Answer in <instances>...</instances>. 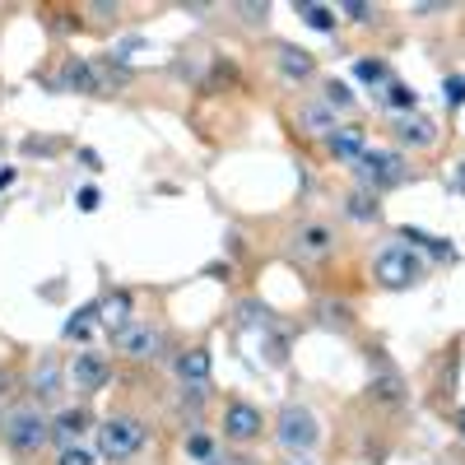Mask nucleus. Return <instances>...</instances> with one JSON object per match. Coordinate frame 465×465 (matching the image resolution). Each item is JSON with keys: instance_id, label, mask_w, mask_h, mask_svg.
I'll list each match as a JSON object with an SVG mask.
<instances>
[{"instance_id": "nucleus-15", "label": "nucleus", "mask_w": 465, "mask_h": 465, "mask_svg": "<svg viewBox=\"0 0 465 465\" xmlns=\"http://www.w3.org/2000/svg\"><path fill=\"white\" fill-rule=\"evenodd\" d=\"M61 391V368H56V359H43L33 368V396H43V401H52Z\"/></svg>"}, {"instance_id": "nucleus-2", "label": "nucleus", "mask_w": 465, "mask_h": 465, "mask_svg": "<svg viewBox=\"0 0 465 465\" xmlns=\"http://www.w3.org/2000/svg\"><path fill=\"white\" fill-rule=\"evenodd\" d=\"M372 280L381 289H410V284L423 280V261L410 247H381L372 256Z\"/></svg>"}, {"instance_id": "nucleus-18", "label": "nucleus", "mask_w": 465, "mask_h": 465, "mask_svg": "<svg viewBox=\"0 0 465 465\" xmlns=\"http://www.w3.org/2000/svg\"><path fill=\"white\" fill-rule=\"evenodd\" d=\"M298 15H302V24H312L317 33H331V28H335V10H331V5H317V0H312V5L302 0Z\"/></svg>"}, {"instance_id": "nucleus-29", "label": "nucleus", "mask_w": 465, "mask_h": 465, "mask_svg": "<svg viewBox=\"0 0 465 465\" xmlns=\"http://www.w3.org/2000/svg\"><path fill=\"white\" fill-rule=\"evenodd\" d=\"M232 15H242V19H252V24H261V19L270 15V5H232Z\"/></svg>"}, {"instance_id": "nucleus-11", "label": "nucleus", "mask_w": 465, "mask_h": 465, "mask_svg": "<svg viewBox=\"0 0 465 465\" xmlns=\"http://www.w3.org/2000/svg\"><path fill=\"white\" fill-rule=\"evenodd\" d=\"M70 377L80 381V391H103V386H107V377H112V368H107L98 354H89V349H84V354H74V363H70Z\"/></svg>"}, {"instance_id": "nucleus-17", "label": "nucleus", "mask_w": 465, "mask_h": 465, "mask_svg": "<svg viewBox=\"0 0 465 465\" xmlns=\"http://www.w3.org/2000/svg\"><path fill=\"white\" fill-rule=\"evenodd\" d=\"M344 210H349V219H354V223H372L381 210H377V201L368 196V191H354V196H349L344 201Z\"/></svg>"}, {"instance_id": "nucleus-26", "label": "nucleus", "mask_w": 465, "mask_h": 465, "mask_svg": "<svg viewBox=\"0 0 465 465\" xmlns=\"http://www.w3.org/2000/svg\"><path fill=\"white\" fill-rule=\"evenodd\" d=\"M442 94H447L451 107H460V103H465V74H451V80L442 84Z\"/></svg>"}, {"instance_id": "nucleus-1", "label": "nucleus", "mask_w": 465, "mask_h": 465, "mask_svg": "<svg viewBox=\"0 0 465 465\" xmlns=\"http://www.w3.org/2000/svg\"><path fill=\"white\" fill-rule=\"evenodd\" d=\"M275 442L284 451H298V456H312V447L322 442V423L307 405H284L280 419H275Z\"/></svg>"}, {"instance_id": "nucleus-5", "label": "nucleus", "mask_w": 465, "mask_h": 465, "mask_svg": "<svg viewBox=\"0 0 465 465\" xmlns=\"http://www.w3.org/2000/svg\"><path fill=\"white\" fill-rule=\"evenodd\" d=\"M52 438V429H47V419L37 414V410H10V419H5V442L15 447V451H37Z\"/></svg>"}, {"instance_id": "nucleus-9", "label": "nucleus", "mask_w": 465, "mask_h": 465, "mask_svg": "<svg viewBox=\"0 0 465 465\" xmlns=\"http://www.w3.org/2000/svg\"><path fill=\"white\" fill-rule=\"evenodd\" d=\"M391 131H396L401 144H419V149H433V144H438V126H433L423 112H405V116H396Z\"/></svg>"}, {"instance_id": "nucleus-4", "label": "nucleus", "mask_w": 465, "mask_h": 465, "mask_svg": "<svg viewBox=\"0 0 465 465\" xmlns=\"http://www.w3.org/2000/svg\"><path fill=\"white\" fill-rule=\"evenodd\" d=\"M359 177L377 191H391V186H401V182H410V168H405V159L396 149H368L363 159H359Z\"/></svg>"}, {"instance_id": "nucleus-16", "label": "nucleus", "mask_w": 465, "mask_h": 465, "mask_svg": "<svg viewBox=\"0 0 465 465\" xmlns=\"http://www.w3.org/2000/svg\"><path fill=\"white\" fill-rule=\"evenodd\" d=\"M280 70L289 74V80H307L317 65H312V56L307 52H298V47H280Z\"/></svg>"}, {"instance_id": "nucleus-21", "label": "nucleus", "mask_w": 465, "mask_h": 465, "mask_svg": "<svg viewBox=\"0 0 465 465\" xmlns=\"http://www.w3.org/2000/svg\"><path fill=\"white\" fill-rule=\"evenodd\" d=\"M65 84H70V89H98V74H94L84 61H70V65H65Z\"/></svg>"}, {"instance_id": "nucleus-19", "label": "nucleus", "mask_w": 465, "mask_h": 465, "mask_svg": "<svg viewBox=\"0 0 465 465\" xmlns=\"http://www.w3.org/2000/svg\"><path fill=\"white\" fill-rule=\"evenodd\" d=\"M94 326H98V307H84V312H74L65 322V340H89Z\"/></svg>"}, {"instance_id": "nucleus-25", "label": "nucleus", "mask_w": 465, "mask_h": 465, "mask_svg": "<svg viewBox=\"0 0 465 465\" xmlns=\"http://www.w3.org/2000/svg\"><path fill=\"white\" fill-rule=\"evenodd\" d=\"M94 460H98V456H94L89 447H65V451H61V465H94Z\"/></svg>"}, {"instance_id": "nucleus-7", "label": "nucleus", "mask_w": 465, "mask_h": 465, "mask_svg": "<svg viewBox=\"0 0 465 465\" xmlns=\"http://www.w3.org/2000/svg\"><path fill=\"white\" fill-rule=\"evenodd\" d=\"M116 349H122L126 359H140V363H149V359H159V349H163V331L159 326H122L116 331Z\"/></svg>"}, {"instance_id": "nucleus-22", "label": "nucleus", "mask_w": 465, "mask_h": 465, "mask_svg": "<svg viewBox=\"0 0 465 465\" xmlns=\"http://www.w3.org/2000/svg\"><path fill=\"white\" fill-rule=\"evenodd\" d=\"M401 232H405V238H410V242H419V247H429L433 256H442V261L451 256V247H447V238H433V232H419V228H401Z\"/></svg>"}, {"instance_id": "nucleus-3", "label": "nucleus", "mask_w": 465, "mask_h": 465, "mask_svg": "<svg viewBox=\"0 0 465 465\" xmlns=\"http://www.w3.org/2000/svg\"><path fill=\"white\" fill-rule=\"evenodd\" d=\"M140 447H144V423L131 419V414H116V419H107L98 429V451L107 460H131Z\"/></svg>"}, {"instance_id": "nucleus-6", "label": "nucleus", "mask_w": 465, "mask_h": 465, "mask_svg": "<svg viewBox=\"0 0 465 465\" xmlns=\"http://www.w3.org/2000/svg\"><path fill=\"white\" fill-rule=\"evenodd\" d=\"M289 252L298 261H326L335 252V228L331 223H298L289 232Z\"/></svg>"}, {"instance_id": "nucleus-33", "label": "nucleus", "mask_w": 465, "mask_h": 465, "mask_svg": "<svg viewBox=\"0 0 465 465\" xmlns=\"http://www.w3.org/2000/svg\"><path fill=\"white\" fill-rule=\"evenodd\" d=\"M284 465H317L312 456H293V460H284Z\"/></svg>"}, {"instance_id": "nucleus-28", "label": "nucleus", "mask_w": 465, "mask_h": 465, "mask_svg": "<svg viewBox=\"0 0 465 465\" xmlns=\"http://www.w3.org/2000/svg\"><path fill=\"white\" fill-rule=\"evenodd\" d=\"M186 451L196 456V460H210V438H201V433H196V438H186Z\"/></svg>"}, {"instance_id": "nucleus-30", "label": "nucleus", "mask_w": 465, "mask_h": 465, "mask_svg": "<svg viewBox=\"0 0 465 465\" xmlns=\"http://www.w3.org/2000/svg\"><path fill=\"white\" fill-rule=\"evenodd\" d=\"M74 205H80V210H98V191H94V186H84L80 196H74Z\"/></svg>"}, {"instance_id": "nucleus-24", "label": "nucleus", "mask_w": 465, "mask_h": 465, "mask_svg": "<svg viewBox=\"0 0 465 465\" xmlns=\"http://www.w3.org/2000/svg\"><path fill=\"white\" fill-rule=\"evenodd\" d=\"M326 107H344V112H349V107H354V94H349L340 80H331V84H326Z\"/></svg>"}, {"instance_id": "nucleus-32", "label": "nucleus", "mask_w": 465, "mask_h": 465, "mask_svg": "<svg viewBox=\"0 0 465 465\" xmlns=\"http://www.w3.org/2000/svg\"><path fill=\"white\" fill-rule=\"evenodd\" d=\"M456 186H460V191H465V159H460V163H456Z\"/></svg>"}, {"instance_id": "nucleus-12", "label": "nucleus", "mask_w": 465, "mask_h": 465, "mask_svg": "<svg viewBox=\"0 0 465 465\" xmlns=\"http://www.w3.org/2000/svg\"><path fill=\"white\" fill-rule=\"evenodd\" d=\"M326 144H331V153L340 163H359L363 153H368V144H363V131H354V126H335L331 135H326Z\"/></svg>"}, {"instance_id": "nucleus-31", "label": "nucleus", "mask_w": 465, "mask_h": 465, "mask_svg": "<svg viewBox=\"0 0 465 465\" xmlns=\"http://www.w3.org/2000/svg\"><path fill=\"white\" fill-rule=\"evenodd\" d=\"M344 15H349V19H368L372 10H368V5H344Z\"/></svg>"}, {"instance_id": "nucleus-20", "label": "nucleus", "mask_w": 465, "mask_h": 465, "mask_svg": "<svg viewBox=\"0 0 465 465\" xmlns=\"http://www.w3.org/2000/svg\"><path fill=\"white\" fill-rule=\"evenodd\" d=\"M98 312H107V322H112L116 331H122V326H131V322H126V312H131V298H126V293H112V298L98 307Z\"/></svg>"}, {"instance_id": "nucleus-14", "label": "nucleus", "mask_w": 465, "mask_h": 465, "mask_svg": "<svg viewBox=\"0 0 465 465\" xmlns=\"http://www.w3.org/2000/svg\"><path fill=\"white\" fill-rule=\"evenodd\" d=\"M377 98H381L386 107H391L396 116H405V112H414V107H419V94H414L410 84H401V80H386V89H381Z\"/></svg>"}, {"instance_id": "nucleus-8", "label": "nucleus", "mask_w": 465, "mask_h": 465, "mask_svg": "<svg viewBox=\"0 0 465 465\" xmlns=\"http://www.w3.org/2000/svg\"><path fill=\"white\" fill-rule=\"evenodd\" d=\"M261 429H265V419H261L256 405L232 401V405L223 410V433H228L232 442H252V438H261Z\"/></svg>"}, {"instance_id": "nucleus-23", "label": "nucleus", "mask_w": 465, "mask_h": 465, "mask_svg": "<svg viewBox=\"0 0 465 465\" xmlns=\"http://www.w3.org/2000/svg\"><path fill=\"white\" fill-rule=\"evenodd\" d=\"M84 423H89V414H84V410H70V414H61V419L52 423V433H56V438H74V433L84 429Z\"/></svg>"}, {"instance_id": "nucleus-10", "label": "nucleus", "mask_w": 465, "mask_h": 465, "mask_svg": "<svg viewBox=\"0 0 465 465\" xmlns=\"http://www.w3.org/2000/svg\"><path fill=\"white\" fill-rule=\"evenodd\" d=\"M177 377L201 396L210 386V349H186V354H177Z\"/></svg>"}, {"instance_id": "nucleus-27", "label": "nucleus", "mask_w": 465, "mask_h": 465, "mask_svg": "<svg viewBox=\"0 0 465 465\" xmlns=\"http://www.w3.org/2000/svg\"><path fill=\"white\" fill-rule=\"evenodd\" d=\"M359 74H363V80H372V84H386V80H391V70L377 65V61H363V65H359Z\"/></svg>"}, {"instance_id": "nucleus-13", "label": "nucleus", "mask_w": 465, "mask_h": 465, "mask_svg": "<svg viewBox=\"0 0 465 465\" xmlns=\"http://www.w3.org/2000/svg\"><path fill=\"white\" fill-rule=\"evenodd\" d=\"M298 122H302V131H307V135H331V131H335V116H331V107H326V103H302Z\"/></svg>"}, {"instance_id": "nucleus-34", "label": "nucleus", "mask_w": 465, "mask_h": 465, "mask_svg": "<svg viewBox=\"0 0 465 465\" xmlns=\"http://www.w3.org/2000/svg\"><path fill=\"white\" fill-rule=\"evenodd\" d=\"M456 433L465 438V410H456Z\"/></svg>"}]
</instances>
